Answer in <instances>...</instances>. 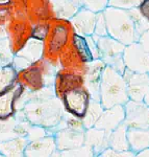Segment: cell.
Segmentation results:
<instances>
[{"instance_id":"2","label":"cell","mask_w":149,"mask_h":157,"mask_svg":"<svg viewBox=\"0 0 149 157\" xmlns=\"http://www.w3.org/2000/svg\"><path fill=\"white\" fill-rule=\"evenodd\" d=\"M103 14L108 36L124 45L138 42L140 36L128 10L107 6Z\"/></svg>"},{"instance_id":"3","label":"cell","mask_w":149,"mask_h":157,"mask_svg":"<svg viewBox=\"0 0 149 157\" xmlns=\"http://www.w3.org/2000/svg\"><path fill=\"white\" fill-rule=\"evenodd\" d=\"M129 100L127 85L123 75L105 65L99 86V102L104 109L116 105H124Z\"/></svg>"},{"instance_id":"22","label":"cell","mask_w":149,"mask_h":157,"mask_svg":"<svg viewBox=\"0 0 149 157\" xmlns=\"http://www.w3.org/2000/svg\"><path fill=\"white\" fill-rule=\"evenodd\" d=\"M27 143V137H16L0 140V156H24Z\"/></svg>"},{"instance_id":"7","label":"cell","mask_w":149,"mask_h":157,"mask_svg":"<svg viewBox=\"0 0 149 157\" xmlns=\"http://www.w3.org/2000/svg\"><path fill=\"white\" fill-rule=\"evenodd\" d=\"M98 48L99 59H101L105 65L111 66L118 72L123 75L125 70V65L123 62V50L125 45L117 41L114 38L107 36L98 37L92 35Z\"/></svg>"},{"instance_id":"5","label":"cell","mask_w":149,"mask_h":157,"mask_svg":"<svg viewBox=\"0 0 149 157\" xmlns=\"http://www.w3.org/2000/svg\"><path fill=\"white\" fill-rule=\"evenodd\" d=\"M56 65L48 62L44 58L32 62L28 67L18 71L17 82L24 87L27 92L34 93L47 86L53 85L54 67Z\"/></svg>"},{"instance_id":"34","label":"cell","mask_w":149,"mask_h":157,"mask_svg":"<svg viewBox=\"0 0 149 157\" xmlns=\"http://www.w3.org/2000/svg\"><path fill=\"white\" fill-rule=\"evenodd\" d=\"M98 156H136V154L133 151H124V152H120V151H116L114 149L107 147V149H104L102 152H100Z\"/></svg>"},{"instance_id":"38","label":"cell","mask_w":149,"mask_h":157,"mask_svg":"<svg viewBox=\"0 0 149 157\" xmlns=\"http://www.w3.org/2000/svg\"><path fill=\"white\" fill-rule=\"evenodd\" d=\"M143 102L146 104V105L149 107V90H148V92L146 93L145 95H144V98H143Z\"/></svg>"},{"instance_id":"6","label":"cell","mask_w":149,"mask_h":157,"mask_svg":"<svg viewBox=\"0 0 149 157\" xmlns=\"http://www.w3.org/2000/svg\"><path fill=\"white\" fill-rule=\"evenodd\" d=\"M6 37L11 44L13 54H17L31 37L32 22L24 10L14 4V13L5 26Z\"/></svg>"},{"instance_id":"19","label":"cell","mask_w":149,"mask_h":157,"mask_svg":"<svg viewBox=\"0 0 149 157\" xmlns=\"http://www.w3.org/2000/svg\"><path fill=\"white\" fill-rule=\"evenodd\" d=\"M108 135L110 132L95 127L85 129V145L92 149L94 156H98L100 152L108 147Z\"/></svg>"},{"instance_id":"15","label":"cell","mask_w":149,"mask_h":157,"mask_svg":"<svg viewBox=\"0 0 149 157\" xmlns=\"http://www.w3.org/2000/svg\"><path fill=\"white\" fill-rule=\"evenodd\" d=\"M53 136L59 152L71 150L85 145V131L60 128L54 131Z\"/></svg>"},{"instance_id":"39","label":"cell","mask_w":149,"mask_h":157,"mask_svg":"<svg viewBox=\"0 0 149 157\" xmlns=\"http://www.w3.org/2000/svg\"><path fill=\"white\" fill-rule=\"evenodd\" d=\"M12 0H0V6H7V4H11Z\"/></svg>"},{"instance_id":"35","label":"cell","mask_w":149,"mask_h":157,"mask_svg":"<svg viewBox=\"0 0 149 157\" xmlns=\"http://www.w3.org/2000/svg\"><path fill=\"white\" fill-rule=\"evenodd\" d=\"M138 42L142 45L143 48L149 54V26L140 35Z\"/></svg>"},{"instance_id":"18","label":"cell","mask_w":149,"mask_h":157,"mask_svg":"<svg viewBox=\"0 0 149 157\" xmlns=\"http://www.w3.org/2000/svg\"><path fill=\"white\" fill-rule=\"evenodd\" d=\"M125 117L124 106L116 105L111 108L103 109L101 115L94 125L95 128L102 129V130L111 132L115 128H117L120 124L123 123Z\"/></svg>"},{"instance_id":"9","label":"cell","mask_w":149,"mask_h":157,"mask_svg":"<svg viewBox=\"0 0 149 157\" xmlns=\"http://www.w3.org/2000/svg\"><path fill=\"white\" fill-rule=\"evenodd\" d=\"M125 68L133 72H149V54L139 42L125 45L123 50Z\"/></svg>"},{"instance_id":"20","label":"cell","mask_w":149,"mask_h":157,"mask_svg":"<svg viewBox=\"0 0 149 157\" xmlns=\"http://www.w3.org/2000/svg\"><path fill=\"white\" fill-rule=\"evenodd\" d=\"M52 18L70 20L80 9V0H49Z\"/></svg>"},{"instance_id":"14","label":"cell","mask_w":149,"mask_h":157,"mask_svg":"<svg viewBox=\"0 0 149 157\" xmlns=\"http://www.w3.org/2000/svg\"><path fill=\"white\" fill-rule=\"evenodd\" d=\"M24 87L16 82L11 88L0 94V121H4L16 114L17 102L24 92Z\"/></svg>"},{"instance_id":"29","label":"cell","mask_w":149,"mask_h":157,"mask_svg":"<svg viewBox=\"0 0 149 157\" xmlns=\"http://www.w3.org/2000/svg\"><path fill=\"white\" fill-rule=\"evenodd\" d=\"M48 29H49V20H42V21L36 22L32 24L31 37L30 38L44 41L47 36Z\"/></svg>"},{"instance_id":"24","label":"cell","mask_w":149,"mask_h":157,"mask_svg":"<svg viewBox=\"0 0 149 157\" xmlns=\"http://www.w3.org/2000/svg\"><path fill=\"white\" fill-rule=\"evenodd\" d=\"M18 55L26 58L30 62H36V61L42 59L44 54V43L40 40L29 38L27 42L22 46V48L17 52Z\"/></svg>"},{"instance_id":"13","label":"cell","mask_w":149,"mask_h":157,"mask_svg":"<svg viewBox=\"0 0 149 157\" xmlns=\"http://www.w3.org/2000/svg\"><path fill=\"white\" fill-rule=\"evenodd\" d=\"M84 71L72 68H60L54 77L53 89L55 97L59 98L66 89L84 85Z\"/></svg>"},{"instance_id":"17","label":"cell","mask_w":149,"mask_h":157,"mask_svg":"<svg viewBox=\"0 0 149 157\" xmlns=\"http://www.w3.org/2000/svg\"><path fill=\"white\" fill-rule=\"evenodd\" d=\"M73 30L75 34L82 37L92 36L94 34L96 13H93L84 7H80L75 15L70 18Z\"/></svg>"},{"instance_id":"1","label":"cell","mask_w":149,"mask_h":157,"mask_svg":"<svg viewBox=\"0 0 149 157\" xmlns=\"http://www.w3.org/2000/svg\"><path fill=\"white\" fill-rule=\"evenodd\" d=\"M18 111L30 125L44 128L52 134L66 114L62 102L55 95L50 98H31Z\"/></svg>"},{"instance_id":"8","label":"cell","mask_w":149,"mask_h":157,"mask_svg":"<svg viewBox=\"0 0 149 157\" xmlns=\"http://www.w3.org/2000/svg\"><path fill=\"white\" fill-rule=\"evenodd\" d=\"M64 110L77 118L82 120L87 112L91 97L85 85L76 86L63 91L60 95Z\"/></svg>"},{"instance_id":"36","label":"cell","mask_w":149,"mask_h":157,"mask_svg":"<svg viewBox=\"0 0 149 157\" xmlns=\"http://www.w3.org/2000/svg\"><path fill=\"white\" fill-rule=\"evenodd\" d=\"M85 39H87L88 45H89V48H90L91 54H92L93 59H99L97 45H96V42H95L94 38H93V36H88V37H85Z\"/></svg>"},{"instance_id":"26","label":"cell","mask_w":149,"mask_h":157,"mask_svg":"<svg viewBox=\"0 0 149 157\" xmlns=\"http://www.w3.org/2000/svg\"><path fill=\"white\" fill-rule=\"evenodd\" d=\"M103 109L104 108L102 107V105L100 104L99 101H95L91 98L89 106H88V109H87V112H85V115L82 120L85 129L94 127L96 121H98L99 116L101 115Z\"/></svg>"},{"instance_id":"21","label":"cell","mask_w":149,"mask_h":157,"mask_svg":"<svg viewBox=\"0 0 149 157\" xmlns=\"http://www.w3.org/2000/svg\"><path fill=\"white\" fill-rule=\"evenodd\" d=\"M127 140L135 154L149 148V128H127Z\"/></svg>"},{"instance_id":"33","label":"cell","mask_w":149,"mask_h":157,"mask_svg":"<svg viewBox=\"0 0 149 157\" xmlns=\"http://www.w3.org/2000/svg\"><path fill=\"white\" fill-rule=\"evenodd\" d=\"M14 13V4H7V6H0V26H5L9 19L12 18Z\"/></svg>"},{"instance_id":"10","label":"cell","mask_w":149,"mask_h":157,"mask_svg":"<svg viewBox=\"0 0 149 157\" xmlns=\"http://www.w3.org/2000/svg\"><path fill=\"white\" fill-rule=\"evenodd\" d=\"M123 124L127 128H149V107L143 101L128 100L124 105Z\"/></svg>"},{"instance_id":"25","label":"cell","mask_w":149,"mask_h":157,"mask_svg":"<svg viewBox=\"0 0 149 157\" xmlns=\"http://www.w3.org/2000/svg\"><path fill=\"white\" fill-rule=\"evenodd\" d=\"M71 44L74 50L76 52V54L78 55V57L80 58V60L84 63H88L93 60L92 54L90 52L85 37L79 36V35L73 33L71 37Z\"/></svg>"},{"instance_id":"11","label":"cell","mask_w":149,"mask_h":157,"mask_svg":"<svg viewBox=\"0 0 149 157\" xmlns=\"http://www.w3.org/2000/svg\"><path fill=\"white\" fill-rule=\"evenodd\" d=\"M127 85L129 100L143 101V98L149 90V72H133L125 68L123 72Z\"/></svg>"},{"instance_id":"4","label":"cell","mask_w":149,"mask_h":157,"mask_svg":"<svg viewBox=\"0 0 149 157\" xmlns=\"http://www.w3.org/2000/svg\"><path fill=\"white\" fill-rule=\"evenodd\" d=\"M74 33L69 20L51 18L49 19V29L44 43L43 58L54 65L59 64V58L68 45Z\"/></svg>"},{"instance_id":"28","label":"cell","mask_w":149,"mask_h":157,"mask_svg":"<svg viewBox=\"0 0 149 157\" xmlns=\"http://www.w3.org/2000/svg\"><path fill=\"white\" fill-rule=\"evenodd\" d=\"M14 54L12 52L11 44L7 37L0 39V66H4L12 63Z\"/></svg>"},{"instance_id":"12","label":"cell","mask_w":149,"mask_h":157,"mask_svg":"<svg viewBox=\"0 0 149 157\" xmlns=\"http://www.w3.org/2000/svg\"><path fill=\"white\" fill-rule=\"evenodd\" d=\"M104 67L105 63L101 59H93L90 62L85 63L84 85L89 91L92 100L99 101V86Z\"/></svg>"},{"instance_id":"27","label":"cell","mask_w":149,"mask_h":157,"mask_svg":"<svg viewBox=\"0 0 149 157\" xmlns=\"http://www.w3.org/2000/svg\"><path fill=\"white\" fill-rule=\"evenodd\" d=\"M17 75L18 72L12 63L0 66V94L11 88L17 82Z\"/></svg>"},{"instance_id":"37","label":"cell","mask_w":149,"mask_h":157,"mask_svg":"<svg viewBox=\"0 0 149 157\" xmlns=\"http://www.w3.org/2000/svg\"><path fill=\"white\" fill-rule=\"evenodd\" d=\"M141 15L149 22V0H142L138 6Z\"/></svg>"},{"instance_id":"30","label":"cell","mask_w":149,"mask_h":157,"mask_svg":"<svg viewBox=\"0 0 149 157\" xmlns=\"http://www.w3.org/2000/svg\"><path fill=\"white\" fill-rule=\"evenodd\" d=\"M108 6V0H80V7L93 13L103 12Z\"/></svg>"},{"instance_id":"16","label":"cell","mask_w":149,"mask_h":157,"mask_svg":"<svg viewBox=\"0 0 149 157\" xmlns=\"http://www.w3.org/2000/svg\"><path fill=\"white\" fill-rule=\"evenodd\" d=\"M57 148L53 134H46L31 139L25 147L24 156H53L57 155Z\"/></svg>"},{"instance_id":"32","label":"cell","mask_w":149,"mask_h":157,"mask_svg":"<svg viewBox=\"0 0 149 157\" xmlns=\"http://www.w3.org/2000/svg\"><path fill=\"white\" fill-rule=\"evenodd\" d=\"M142 0H108V6L123 10H130L138 7Z\"/></svg>"},{"instance_id":"31","label":"cell","mask_w":149,"mask_h":157,"mask_svg":"<svg viewBox=\"0 0 149 157\" xmlns=\"http://www.w3.org/2000/svg\"><path fill=\"white\" fill-rule=\"evenodd\" d=\"M95 36L101 37V36H107V23H105V18L103 12H99L96 14V21H95V29L94 34Z\"/></svg>"},{"instance_id":"23","label":"cell","mask_w":149,"mask_h":157,"mask_svg":"<svg viewBox=\"0 0 149 157\" xmlns=\"http://www.w3.org/2000/svg\"><path fill=\"white\" fill-rule=\"evenodd\" d=\"M108 147L120 152L130 151L129 144L127 140V127L123 123L110 132Z\"/></svg>"}]
</instances>
